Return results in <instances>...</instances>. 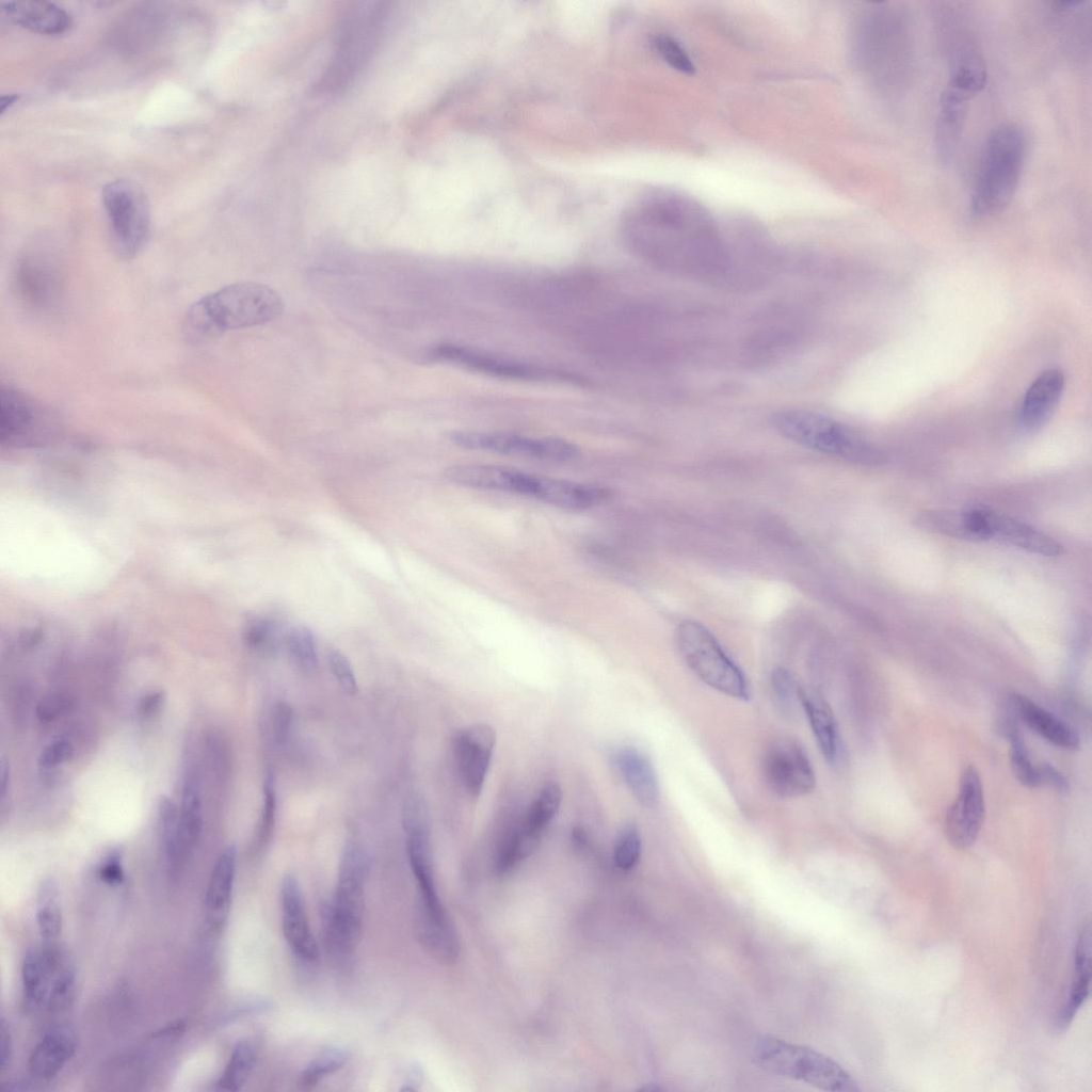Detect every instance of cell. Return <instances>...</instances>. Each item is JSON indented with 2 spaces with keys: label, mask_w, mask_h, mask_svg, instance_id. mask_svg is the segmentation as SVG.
Here are the masks:
<instances>
[{
  "label": "cell",
  "mask_w": 1092,
  "mask_h": 1092,
  "mask_svg": "<svg viewBox=\"0 0 1092 1092\" xmlns=\"http://www.w3.org/2000/svg\"><path fill=\"white\" fill-rule=\"evenodd\" d=\"M237 865V849L227 846L219 855L207 885L205 913L208 925L221 930L226 924L234 889Z\"/></svg>",
  "instance_id": "cell-24"
},
{
  "label": "cell",
  "mask_w": 1092,
  "mask_h": 1092,
  "mask_svg": "<svg viewBox=\"0 0 1092 1092\" xmlns=\"http://www.w3.org/2000/svg\"><path fill=\"white\" fill-rule=\"evenodd\" d=\"M7 783H9V768L5 765V762L2 760V764H1V793H2V796L5 793V790L7 788Z\"/></svg>",
  "instance_id": "cell-54"
},
{
  "label": "cell",
  "mask_w": 1092,
  "mask_h": 1092,
  "mask_svg": "<svg viewBox=\"0 0 1092 1092\" xmlns=\"http://www.w3.org/2000/svg\"><path fill=\"white\" fill-rule=\"evenodd\" d=\"M974 96L950 83L941 95L935 125V147L941 160L953 156L962 136L968 101Z\"/></svg>",
  "instance_id": "cell-22"
},
{
  "label": "cell",
  "mask_w": 1092,
  "mask_h": 1092,
  "mask_svg": "<svg viewBox=\"0 0 1092 1092\" xmlns=\"http://www.w3.org/2000/svg\"><path fill=\"white\" fill-rule=\"evenodd\" d=\"M77 1044V1034L70 1025L50 1028L29 1057L28 1066L32 1077L38 1081L54 1078L76 1054Z\"/></svg>",
  "instance_id": "cell-20"
},
{
  "label": "cell",
  "mask_w": 1092,
  "mask_h": 1092,
  "mask_svg": "<svg viewBox=\"0 0 1092 1092\" xmlns=\"http://www.w3.org/2000/svg\"><path fill=\"white\" fill-rule=\"evenodd\" d=\"M427 355L433 360L501 379L541 381L553 376L551 371L534 365L454 343L436 344Z\"/></svg>",
  "instance_id": "cell-15"
},
{
  "label": "cell",
  "mask_w": 1092,
  "mask_h": 1092,
  "mask_svg": "<svg viewBox=\"0 0 1092 1092\" xmlns=\"http://www.w3.org/2000/svg\"><path fill=\"white\" fill-rule=\"evenodd\" d=\"M36 924L45 943H52L61 933L63 915L57 884L51 880L42 883L36 898Z\"/></svg>",
  "instance_id": "cell-31"
},
{
  "label": "cell",
  "mask_w": 1092,
  "mask_h": 1092,
  "mask_svg": "<svg viewBox=\"0 0 1092 1092\" xmlns=\"http://www.w3.org/2000/svg\"><path fill=\"white\" fill-rule=\"evenodd\" d=\"M271 1001L267 999L258 998L254 1000H248L231 1009L227 1014L223 1016L221 1022L223 1024H226L235 1022L245 1016L263 1013L268 1011L271 1008Z\"/></svg>",
  "instance_id": "cell-48"
},
{
  "label": "cell",
  "mask_w": 1092,
  "mask_h": 1092,
  "mask_svg": "<svg viewBox=\"0 0 1092 1092\" xmlns=\"http://www.w3.org/2000/svg\"><path fill=\"white\" fill-rule=\"evenodd\" d=\"M985 816L983 787L974 766H967L960 777L959 792L945 817V834L950 845L966 850L976 841Z\"/></svg>",
  "instance_id": "cell-14"
},
{
  "label": "cell",
  "mask_w": 1092,
  "mask_h": 1092,
  "mask_svg": "<svg viewBox=\"0 0 1092 1092\" xmlns=\"http://www.w3.org/2000/svg\"><path fill=\"white\" fill-rule=\"evenodd\" d=\"M614 760L637 801L645 807H655L659 801V785L649 758L636 748L624 746L615 753Z\"/></svg>",
  "instance_id": "cell-27"
},
{
  "label": "cell",
  "mask_w": 1092,
  "mask_h": 1092,
  "mask_svg": "<svg viewBox=\"0 0 1092 1092\" xmlns=\"http://www.w3.org/2000/svg\"><path fill=\"white\" fill-rule=\"evenodd\" d=\"M102 202L116 253L125 259L134 257L150 230L149 203L144 191L131 180L115 179L103 187Z\"/></svg>",
  "instance_id": "cell-10"
},
{
  "label": "cell",
  "mask_w": 1092,
  "mask_h": 1092,
  "mask_svg": "<svg viewBox=\"0 0 1092 1092\" xmlns=\"http://www.w3.org/2000/svg\"><path fill=\"white\" fill-rule=\"evenodd\" d=\"M771 686L781 709L786 713L796 712L800 687L793 675L785 668H776L771 673Z\"/></svg>",
  "instance_id": "cell-42"
},
{
  "label": "cell",
  "mask_w": 1092,
  "mask_h": 1092,
  "mask_svg": "<svg viewBox=\"0 0 1092 1092\" xmlns=\"http://www.w3.org/2000/svg\"><path fill=\"white\" fill-rule=\"evenodd\" d=\"M163 703L161 691H151L145 694L139 703V713L142 718L148 719L157 713Z\"/></svg>",
  "instance_id": "cell-52"
},
{
  "label": "cell",
  "mask_w": 1092,
  "mask_h": 1092,
  "mask_svg": "<svg viewBox=\"0 0 1092 1092\" xmlns=\"http://www.w3.org/2000/svg\"><path fill=\"white\" fill-rule=\"evenodd\" d=\"M761 767L768 787L780 797H800L815 788L814 769L805 750L796 740L781 739L772 743Z\"/></svg>",
  "instance_id": "cell-13"
},
{
  "label": "cell",
  "mask_w": 1092,
  "mask_h": 1092,
  "mask_svg": "<svg viewBox=\"0 0 1092 1092\" xmlns=\"http://www.w3.org/2000/svg\"><path fill=\"white\" fill-rule=\"evenodd\" d=\"M753 1058L764 1071L803 1081L824 1091H857L856 1081L830 1057L772 1037L757 1040Z\"/></svg>",
  "instance_id": "cell-8"
},
{
  "label": "cell",
  "mask_w": 1092,
  "mask_h": 1092,
  "mask_svg": "<svg viewBox=\"0 0 1092 1092\" xmlns=\"http://www.w3.org/2000/svg\"><path fill=\"white\" fill-rule=\"evenodd\" d=\"M799 700L821 754L829 762H834L839 753V735L832 708L821 694L809 688L800 687Z\"/></svg>",
  "instance_id": "cell-28"
},
{
  "label": "cell",
  "mask_w": 1092,
  "mask_h": 1092,
  "mask_svg": "<svg viewBox=\"0 0 1092 1092\" xmlns=\"http://www.w3.org/2000/svg\"><path fill=\"white\" fill-rule=\"evenodd\" d=\"M283 308L279 294L266 285L232 284L193 303L183 317L181 332L187 341L202 343L230 330L270 322Z\"/></svg>",
  "instance_id": "cell-2"
},
{
  "label": "cell",
  "mask_w": 1092,
  "mask_h": 1092,
  "mask_svg": "<svg viewBox=\"0 0 1092 1092\" xmlns=\"http://www.w3.org/2000/svg\"><path fill=\"white\" fill-rule=\"evenodd\" d=\"M387 7L384 2H355L347 10L330 62L318 85L321 93L342 91L360 74L375 52L384 33Z\"/></svg>",
  "instance_id": "cell-6"
},
{
  "label": "cell",
  "mask_w": 1092,
  "mask_h": 1092,
  "mask_svg": "<svg viewBox=\"0 0 1092 1092\" xmlns=\"http://www.w3.org/2000/svg\"><path fill=\"white\" fill-rule=\"evenodd\" d=\"M18 98H19V96L16 95V94H7V95L1 96V99H0V111H1V113L5 112V110L9 109L12 105H14L18 100Z\"/></svg>",
  "instance_id": "cell-53"
},
{
  "label": "cell",
  "mask_w": 1092,
  "mask_h": 1092,
  "mask_svg": "<svg viewBox=\"0 0 1092 1092\" xmlns=\"http://www.w3.org/2000/svg\"><path fill=\"white\" fill-rule=\"evenodd\" d=\"M257 1060L255 1045L250 1040L239 1041L220 1076L216 1086L220 1090L239 1091L250 1078Z\"/></svg>",
  "instance_id": "cell-33"
},
{
  "label": "cell",
  "mask_w": 1092,
  "mask_h": 1092,
  "mask_svg": "<svg viewBox=\"0 0 1092 1092\" xmlns=\"http://www.w3.org/2000/svg\"><path fill=\"white\" fill-rule=\"evenodd\" d=\"M1064 389V375L1059 369L1042 372L1024 395L1018 422L1027 431L1042 428L1054 414Z\"/></svg>",
  "instance_id": "cell-21"
},
{
  "label": "cell",
  "mask_w": 1092,
  "mask_h": 1092,
  "mask_svg": "<svg viewBox=\"0 0 1092 1092\" xmlns=\"http://www.w3.org/2000/svg\"><path fill=\"white\" fill-rule=\"evenodd\" d=\"M642 840L639 829L635 824L625 825L619 833L613 851L615 865L621 870H631L640 861Z\"/></svg>",
  "instance_id": "cell-40"
},
{
  "label": "cell",
  "mask_w": 1092,
  "mask_h": 1092,
  "mask_svg": "<svg viewBox=\"0 0 1092 1092\" xmlns=\"http://www.w3.org/2000/svg\"><path fill=\"white\" fill-rule=\"evenodd\" d=\"M654 47L660 58L671 67L686 75H692L695 67L680 44L673 37L660 34L653 41Z\"/></svg>",
  "instance_id": "cell-43"
},
{
  "label": "cell",
  "mask_w": 1092,
  "mask_h": 1092,
  "mask_svg": "<svg viewBox=\"0 0 1092 1092\" xmlns=\"http://www.w3.org/2000/svg\"><path fill=\"white\" fill-rule=\"evenodd\" d=\"M59 430L54 414L21 390L2 386L0 391V439L13 447L37 446Z\"/></svg>",
  "instance_id": "cell-11"
},
{
  "label": "cell",
  "mask_w": 1092,
  "mask_h": 1092,
  "mask_svg": "<svg viewBox=\"0 0 1092 1092\" xmlns=\"http://www.w3.org/2000/svg\"><path fill=\"white\" fill-rule=\"evenodd\" d=\"M14 278L17 293L33 308H49L59 298L60 273L45 256H25L18 261Z\"/></svg>",
  "instance_id": "cell-19"
},
{
  "label": "cell",
  "mask_w": 1092,
  "mask_h": 1092,
  "mask_svg": "<svg viewBox=\"0 0 1092 1092\" xmlns=\"http://www.w3.org/2000/svg\"><path fill=\"white\" fill-rule=\"evenodd\" d=\"M179 809L168 797H161L158 803V828L166 862L173 871L183 865L178 844Z\"/></svg>",
  "instance_id": "cell-34"
},
{
  "label": "cell",
  "mask_w": 1092,
  "mask_h": 1092,
  "mask_svg": "<svg viewBox=\"0 0 1092 1092\" xmlns=\"http://www.w3.org/2000/svg\"><path fill=\"white\" fill-rule=\"evenodd\" d=\"M75 993L76 970L70 962L66 960L53 981L46 1010L51 1013H61L67 1010L73 1003Z\"/></svg>",
  "instance_id": "cell-39"
},
{
  "label": "cell",
  "mask_w": 1092,
  "mask_h": 1092,
  "mask_svg": "<svg viewBox=\"0 0 1092 1092\" xmlns=\"http://www.w3.org/2000/svg\"><path fill=\"white\" fill-rule=\"evenodd\" d=\"M990 540H997L1031 553L1058 557L1062 545L1046 533L1008 515L987 509Z\"/></svg>",
  "instance_id": "cell-23"
},
{
  "label": "cell",
  "mask_w": 1092,
  "mask_h": 1092,
  "mask_svg": "<svg viewBox=\"0 0 1092 1092\" xmlns=\"http://www.w3.org/2000/svg\"><path fill=\"white\" fill-rule=\"evenodd\" d=\"M0 1070L1 1073H4L7 1070L9 1065L11 1064L13 1055V1041L10 1027L3 1016L1 1018L0 1025Z\"/></svg>",
  "instance_id": "cell-51"
},
{
  "label": "cell",
  "mask_w": 1092,
  "mask_h": 1092,
  "mask_svg": "<svg viewBox=\"0 0 1092 1092\" xmlns=\"http://www.w3.org/2000/svg\"><path fill=\"white\" fill-rule=\"evenodd\" d=\"M1038 769L1040 785H1049L1058 792L1062 793L1069 790V783L1066 778L1055 767L1049 764H1042L1038 766Z\"/></svg>",
  "instance_id": "cell-50"
},
{
  "label": "cell",
  "mask_w": 1092,
  "mask_h": 1092,
  "mask_svg": "<svg viewBox=\"0 0 1092 1092\" xmlns=\"http://www.w3.org/2000/svg\"><path fill=\"white\" fill-rule=\"evenodd\" d=\"M496 744L494 728L476 723L460 729L453 737L452 751L460 778L472 797L482 791Z\"/></svg>",
  "instance_id": "cell-16"
},
{
  "label": "cell",
  "mask_w": 1092,
  "mask_h": 1092,
  "mask_svg": "<svg viewBox=\"0 0 1092 1092\" xmlns=\"http://www.w3.org/2000/svg\"><path fill=\"white\" fill-rule=\"evenodd\" d=\"M1011 706L1019 719L1048 742L1066 750H1076L1079 736L1073 727L1023 694L1011 696Z\"/></svg>",
  "instance_id": "cell-26"
},
{
  "label": "cell",
  "mask_w": 1092,
  "mask_h": 1092,
  "mask_svg": "<svg viewBox=\"0 0 1092 1092\" xmlns=\"http://www.w3.org/2000/svg\"><path fill=\"white\" fill-rule=\"evenodd\" d=\"M98 874L106 884L116 886L123 883L125 873L122 865V855L118 851L110 853L100 865Z\"/></svg>",
  "instance_id": "cell-47"
},
{
  "label": "cell",
  "mask_w": 1092,
  "mask_h": 1092,
  "mask_svg": "<svg viewBox=\"0 0 1092 1092\" xmlns=\"http://www.w3.org/2000/svg\"><path fill=\"white\" fill-rule=\"evenodd\" d=\"M65 961L64 954L53 943H45L26 952L21 965V982L29 1011L46 1009L53 981Z\"/></svg>",
  "instance_id": "cell-18"
},
{
  "label": "cell",
  "mask_w": 1092,
  "mask_h": 1092,
  "mask_svg": "<svg viewBox=\"0 0 1092 1092\" xmlns=\"http://www.w3.org/2000/svg\"><path fill=\"white\" fill-rule=\"evenodd\" d=\"M14 23L39 34H61L71 26L70 15L61 6L39 0H14L1 3Z\"/></svg>",
  "instance_id": "cell-25"
},
{
  "label": "cell",
  "mask_w": 1092,
  "mask_h": 1092,
  "mask_svg": "<svg viewBox=\"0 0 1092 1092\" xmlns=\"http://www.w3.org/2000/svg\"><path fill=\"white\" fill-rule=\"evenodd\" d=\"M1090 977L1091 928L1090 925L1087 924L1082 927L1077 938L1074 952L1073 976L1067 997L1069 999L1057 1018V1030L1064 1031L1070 1026L1079 1008L1087 999L1090 990Z\"/></svg>",
  "instance_id": "cell-29"
},
{
  "label": "cell",
  "mask_w": 1092,
  "mask_h": 1092,
  "mask_svg": "<svg viewBox=\"0 0 1092 1092\" xmlns=\"http://www.w3.org/2000/svg\"><path fill=\"white\" fill-rule=\"evenodd\" d=\"M561 802L560 785L556 782L545 784L528 809L520 826L530 835L541 839L545 829L557 815Z\"/></svg>",
  "instance_id": "cell-32"
},
{
  "label": "cell",
  "mask_w": 1092,
  "mask_h": 1092,
  "mask_svg": "<svg viewBox=\"0 0 1092 1092\" xmlns=\"http://www.w3.org/2000/svg\"><path fill=\"white\" fill-rule=\"evenodd\" d=\"M285 645L294 663L305 672H312L318 664L315 639L306 626H295L286 633Z\"/></svg>",
  "instance_id": "cell-38"
},
{
  "label": "cell",
  "mask_w": 1092,
  "mask_h": 1092,
  "mask_svg": "<svg viewBox=\"0 0 1092 1092\" xmlns=\"http://www.w3.org/2000/svg\"><path fill=\"white\" fill-rule=\"evenodd\" d=\"M573 839L578 846H583L587 842V834L581 828H575L573 830Z\"/></svg>",
  "instance_id": "cell-55"
},
{
  "label": "cell",
  "mask_w": 1092,
  "mask_h": 1092,
  "mask_svg": "<svg viewBox=\"0 0 1092 1092\" xmlns=\"http://www.w3.org/2000/svg\"><path fill=\"white\" fill-rule=\"evenodd\" d=\"M328 664L342 690L350 695H355L358 685L349 659L341 652L332 649L328 653Z\"/></svg>",
  "instance_id": "cell-44"
},
{
  "label": "cell",
  "mask_w": 1092,
  "mask_h": 1092,
  "mask_svg": "<svg viewBox=\"0 0 1092 1092\" xmlns=\"http://www.w3.org/2000/svg\"><path fill=\"white\" fill-rule=\"evenodd\" d=\"M456 446L528 459L564 462L575 459L579 448L559 437H531L508 432L457 431L450 434Z\"/></svg>",
  "instance_id": "cell-12"
},
{
  "label": "cell",
  "mask_w": 1092,
  "mask_h": 1092,
  "mask_svg": "<svg viewBox=\"0 0 1092 1092\" xmlns=\"http://www.w3.org/2000/svg\"><path fill=\"white\" fill-rule=\"evenodd\" d=\"M280 902L283 932L291 951L303 962L316 963L318 944L308 924L300 884L292 874L283 879Z\"/></svg>",
  "instance_id": "cell-17"
},
{
  "label": "cell",
  "mask_w": 1092,
  "mask_h": 1092,
  "mask_svg": "<svg viewBox=\"0 0 1092 1092\" xmlns=\"http://www.w3.org/2000/svg\"><path fill=\"white\" fill-rule=\"evenodd\" d=\"M276 792L272 774H268L263 781V806L261 819L258 824L255 847L256 850L263 849L271 839L275 825Z\"/></svg>",
  "instance_id": "cell-41"
},
{
  "label": "cell",
  "mask_w": 1092,
  "mask_h": 1092,
  "mask_svg": "<svg viewBox=\"0 0 1092 1092\" xmlns=\"http://www.w3.org/2000/svg\"><path fill=\"white\" fill-rule=\"evenodd\" d=\"M293 721V710L286 702H277L271 711V725L274 738L277 742H284Z\"/></svg>",
  "instance_id": "cell-46"
},
{
  "label": "cell",
  "mask_w": 1092,
  "mask_h": 1092,
  "mask_svg": "<svg viewBox=\"0 0 1092 1092\" xmlns=\"http://www.w3.org/2000/svg\"><path fill=\"white\" fill-rule=\"evenodd\" d=\"M774 430L786 439L813 451L848 462L876 465L882 452L848 425L822 414L784 410L772 416Z\"/></svg>",
  "instance_id": "cell-7"
},
{
  "label": "cell",
  "mask_w": 1092,
  "mask_h": 1092,
  "mask_svg": "<svg viewBox=\"0 0 1092 1092\" xmlns=\"http://www.w3.org/2000/svg\"><path fill=\"white\" fill-rule=\"evenodd\" d=\"M1002 730L1010 742V761L1015 777L1023 785L1033 788L1040 785L1039 769L1030 759L1023 742L1018 727L1013 722H1005Z\"/></svg>",
  "instance_id": "cell-35"
},
{
  "label": "cell",
  "mask_w": 1092,
  "mask_h": 1092,
  "mask_svg": "<svg viewBox=\"0 0 1092 1092\" xmlns=\"http://www.w3.org/2000/svg\"><path fill=\"white\" fill-rule=\"evenodd\" d=\"M67 704V700L59 694L45 697L36 708L38 720L44 723L52 722L66 709Z\"/></svg>",
  "instance_id": "cell-49"
},
{
  "label": "cell",
  "mask_w": 1092,
  "mask_h": 1092,
  "mask_svg": "<svg viewBox=\"0 0 1092 1092\" xmlns=\"http://www.w3.org/2000/svg\"><path fill=\"white\" fill-rule=\"evenodd\" d=\"M444 477L456 485L533 497L573 511L591 509L608 499V489L600 485L528 473L500 465L457 464L446 468Z\"/></svg>",
  "instance_id": "cell-3"
},
{
  "label": "cell",
  "mask_w": 1092,
  "mask_h": 1092,
  "mask_svg": "<svg viewBox=\"0 0 1092 1092\" xmlns=\"http://www.w3.org/2000/svg\"><path fill=\"white\" fill-rule=\"evenodd\" d=\"M368 870L367 851L357 842H349L340 858L333 901L321 905L325 948L339 964L351 959L360 938Z\"/></svg>",
  "instance_id": "cell-4"
},
{
  "label": "cell",
  "mask_w": 1092,
  "mask_h": 1092,
  "mask_svg": "<svg viewBox=\"0 0 1092 1092\" xmlns=\"http://www.w3.org/2000/svg\"><path fill=\"white\" fill-rule=\"evenodd\" d=\"M73 756V744L66 739H58L45 746L38 757V765L43 769H51L69 761Z\"/></svg>",
  "instance_id": "cell-45"
},
{
  "label": "cell",
  "mask_w": 1092,
  "mask_h": 1092,
  "mask_svg": "<svg viewBox=\"0 0 1092 1092\" xmlns=\"http://www.w3.org/2000/svg\"><path fill=\"white\" fill-rule=\"evenodd\" d=\"M676 644L686 664L707 686L736 700L750 698L743 672L706 626L694 620L680 622Z\"/></svg>",
  "instance_id": "cell-9"
},
{
  "label": "cell",
  "mask_w": 1092,
  "mask_h": 1092,
  "mask_svg": "<svg viewBox=\"0 0 1092 1092\" xmlns=\"http://www.w3.org/2000/svg\"><path fill=\"white\" fill-rule=\"evenodd\" d=\"M626 226L637 251L673 274L712 279L728 270V251L717 223L686 195L649 194L632 209Z\"/></svg>",
  "instance_id": "cell-1"
},
{
  "label": "cell",
  "mask_w": 1092,
  "mask_h": 1092,
  "mask_svg": "<svg viewBox=\"0 0 1092 1092\" xmlns=\"http://www.w3.org/2000/svg\"><path fill=\"white\" fill-rule=\"evenodd\" d=\"M349 1058V1051L343 1048L331 1047L322 1050L302 1071L300 1086L303 1089L314 1088L323 1078L341 1069Z\"/></svg>",
  "instance_id": "cell-37"
},
{
  "label": "cell",
  "mask_w": 1092,
  "mask_h": 1092,
  "mask_svg": "<svg viewBox=\"0 0 1092 1092\" xmlns=\"http://www.w3.org/2000/svg\"><path fill=\"white\" fill-rule=\"evenodd\" d=\"M1026 138L1022 128L1006 123L984 144L970 199L977 216L995 214L1011 202L1024 166Z\"/></svg>",
  "instance_id": "cell-5"
},
{
  "label": "cell",
  "mask_w": 1092,
  "mask_h": 1092,
  "mask_svg": "<svg viewBox=\"0 0 1092 1092\" xmlns=\"http://www.w3.org/2000/svg\"><path fill=\"white\" fill-rule=\"evenodd\" d=\"M203 826L200 793L194 780H187L179 807L178 844L182 865L197 844Z\"/></svg>",
  "instance_id": "cell-30"
},
{
  "label": "cell",
  "mask_w": 1092,
  "mask_h": 1092,
  "mask_svg": "<svg viewBox=\"0 0 1092 1092\" xmlns=\"http://www.w3.org/2000/svg\"><path fill=\"white\" fill-rule=\"evenodd\" d=\"M287 633V632H286ZM280 626L266 616H252L245 625L243 638L246 645L264 654L275 653L286 639Z\"/></svg>",
  "instance_id": "cell-36"
}]
</instances>
